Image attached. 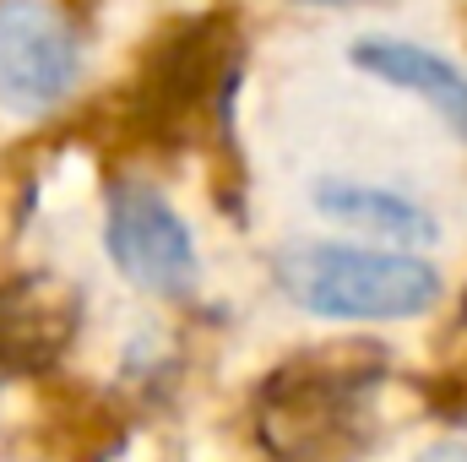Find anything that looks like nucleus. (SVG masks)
<instances>
[{
	"mask_svg": "<svg viewBox=\"0 0 467 462\" xmlns=\"http://www.w3.org/2000/svg\"><path fill=\"white\" fill-rule=\"evenodd\" d=\"M283 294L327 321H402L441 299V272L408 250L369 245H288L272 261Z\"/></svg>",
	"mask_w": 467,
	"mask_h": 462,
	"instance_id": "nucleus-1",
	"label": "nucleus"
},
{
	"mask_svg": "<svg viewBox=\"0 0 467 462\" xmlns=\"http://www.w3.org/2000/svg\"><path fill=\"white\" fill-rule=\"evenodd\" d=\"M375 370L380 348H310L305 359H294L283 375H272L261 403L266 414H277V425L266 419V446L283 457H299V446H310V457H321V446L348 430V403L369 392Z\"/></svg>",
	"mask_w": 467,
	"mask_h": 462,
	"instance_id": "nucleus-2",
	"label": "nucleus"
},
{
	"mask_svg": "<svg viewBox=\"0 0 467 462\" xmlns=\"http://www.w3.org/2000/svg\"><path fill=\"white\" fill-rule=\"evenodd\" d=\"M82 77V44L55 0H0V110L38 120Z\"/></svg>",
	"mask_w": 467,
	"mask_h": 462,
	"instance_id": "nucleus-3",
	"label": "nucleus"
},
{
	"mask_svg": "<svg viewBox=\"0 0 467 462\" xmlns=\"http://www.w3.org/2000/svg\"><path fill=\"white\" fill-rule=\"evenodd\" d=\"M104 245L119 272L147 294L169 299L196 283V239L185 229V218L163 202V191H152L141 180H119L109 191Z\"/></svg>",
	"mask_w": 467,
	"mask_h": 462,
	"instance_id": "nucleus-4",
	"label": "nucleus"
},
{
	"mask_svg": "<svg viewBox=\"0 0 467 462\" xmlns=\"http://www.w3.org/2000/svg\"><path fill=\"white\" fill-rule=\"evenodd\" d=\"M77 294L49 272H27L0 289V359L16 370L55 364L77 332Z\"/></svg>",
	"mask_w": 467,
	"mask_h": 462,
	"instance_id": "nucleus-5",
	"label": "nucleus"
},
{
	"mask_svg": "<svg viewBox=\"0 0 467 462\" xmlns=\"http://www.w3.org/2000/svg\"><path fill=\"white\" fill-rule=\"evenodd\" d=\"M353 66L380 77V82H391V88H402V93H413V99H424L451 125V136L467 142V77L446 55H435L424 44H408V38H358L353 44Z\"/></svg>",
	"mask_w": 467,
	"mask_h": 462,
	"instance_id": "nucleus-6",
	"label": "nucleus"
},
{
	"mask_svg": "<svg viewBox=\"0 0 467 462\" xmlns=\"http://www.w3.org/2000/svg\"><path fill=\"white\" fill-rule=\"evenodd\" d=\"M316 207L337 224L353 229H369L375 239H391V245H435V218L424 207H413L408 196L397 191H380V185H364V180H321L316 185Z\"/></svg>",
	"mask_w": 467,
	"mask_h": 462,
	"instance_id": "nucleus-7",
	"label": "nucleus"
},
{
	"mask_svg": "<svg viewBox=\"0 0 467 462\" xmlns=\"http://www.w3.org/2000/svg\"><path fill=\"white\" fill-rule=\"evenodd\" d=\"M419 462H467V446H435V452H424Z\"/></svg>",
	"mask_w": 467,
	"mask_h": 462,
	"instance_id": "nucleus-8",
	"label": "nucleus"
},
{
	"mask_svg": "<svg viewBox=\"0 0 467 462\" xmlns=\"http://www.w3.org/2000/svg\"><path fill=\"white\" fill-rule=\"evenodd\" d=\"M310 5H343V0H310Z\"/></svg>",
	"mask_w": 467,
	"mask_h": 462,
	"instance_id": "nucleus-9",
	"label": "nucleus"
},
{
	"mask_svg": "<svg viewBox=\"0 0 467 462\" xmlns=\"http://www.w3.org/2000/svg\"><path fill=\"white\" fill-rule=\"evenodd\" d=\"M462 310H467V294H462Z\"/></svg>",
	"mask_w": 467,
	"mask_h": 462,
	"instance_id": "nucleus-10",
	"label": "nucleus"
}]
</instances>
